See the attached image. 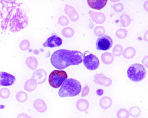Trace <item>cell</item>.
Segmentation results:
<instances>
[{"instance_id":"obj_1","label":"cell","mask_w":148,"mask_h":118,"mask_svg":"<svg viewBox=\"0 0 148 118\" xmlns=\"http://www.w3.org/2000/svg\"><path fill=\"white\" fill-rule=\"evenodd\" d=\"M1 27L3 31L18 32L28 24V16L23 3L16 1H0Z\"/></svg>"},{"instance_id":"obj_2","label":"cell","mask_w":148,"mask_h":118,"mask_svg":"<svg viewBox=\"0 0 148 118\" xmlns=\"http://www.w3.org/2000/svg\"><path fill=\"white\" fill-rule=\"evenodd\" d=\"M50 61L55 68L62 70L69 66L81 64L83 62V54L78 51L61 49L52 54Z\"/></svg>"},{"instance_id":"obj_3","label":"cell","mask_w":148,"mask_h":118,"mask_svg":"<svg viewBox=\"0 0 148 118\" xmlns=\"http://www.w3.org/2000/svg\"><path fill=\"white\" fill-rule=\"evenodd\" d=\"M82 91L79 81L73 78L67 79L61 85L58 95L61 98L73 97L78 95Z\"/></svg>"},{"instance_id":"obj_4","label":"cell","mask_w":148,"mask_h":118,"mask_svg":"<svg viewBox=\"0 0 148 118\" xmlns=\"http://www.w3.org/2000/svg\"><path fill=\"white\" fill-rule=\"evenodd\" d=\"M128 78L134 82H139L145 78L146 70L144 66L139 63L129 66L127 71Z\"/></svg>"},{"instance_id":"obj_5","label":"cell","mask_w":148,"mask_h":118,"mask_svg":"<svg viewBox=\"0 0 148 118\" xmlns=\"http://www.w3.org/2000/svg\"><path fill=\"white\" fill-rule=\"evenodd\" d=\"M67 78V74L65 71L63 70H54L49 74L48 82L52 87L58 88Z\"/></svg>"},{"instance_id":"obj_6","label":"cell","mask_w":148,"mask_h":118,"mask_svg":"<svg viewBox=\"0 0 148 118\" xmlns=\"http://www.w3.org/2000/svg\"><path fill=\"white\" fill-rule=\"evenodd\" d=\"M83 62L85 67L89 71H94L99 66V60L93 54L86 51L83 54Z\"/></svg>"},{"instance_id":"obj_7","label":"cell","mask_w":148,"mask_h":118,"mask_svg":"<svg viewBox=\"0 0 148 118\" xmlns=\"http://www.w3.org/2000/svg\"><path fill=\"white\" fill-rule=\"evenodd\" d=\"M113 42L112 38L106 34L99 37L96 41V48L99 51H107L112 48Z\"/></svg>"},{"instance_id":"obj_8","label":"cell","mask_w":148,"mask_h":118,"mask_svg":"<svg viewBox=\"0 0 148 118\" xmlns=\"http://www.w3.org/2000/svg\"><path fill=\"white\" fill-rule=\"evenodd\" d=\"M16 82L15 77L5 72H0V86H8L13 85Z\"/></svg>"},{"instance_id":"obj_9","label":"cell","mask_w":148,"mask_h":118,"mask_svg":"<svg viewBox=\"0 0 148 118\" xmlns=\"http://www.w3.org/2000/svg\"><path fill=\"white\" fill-rule=\"evenodd\" d=\"M62 44V39L56 35H52L48 38L46 42L43 44L44 47L54 48L61 46Z\"/></svg>"},{"instance_id":"obj_10","label":"cell","mask_w":148,"mask_h":118,"mask_svg":"<svg viewBox=\"0 0 148 118\" xmlns=\"http://www.w3.org/2000/svg\"><path fill=\"white\" fill-rule=\"evenodd\" d=\"M94 82L98 84L103 85L105 86H109L112 83V79L107 77L102 73L96 74L94 75Z\"/></svg>"},{"instance_id":"obj_11","label":"cell","mask_w":148,"mask_h":118,"mask_svg":"<svg viewBox=\"0 0 148 118\" xmlns=\"http://www.w3.org/2000/svg\"><path fill=\"white\" fill-rule=\"evenodd\" d=\"M46 78L47 72L42 69H37V71H34L32 77V78L35 80L37 83L38 84H43L46 81Z\"/></svg>"},{"instance_id":"obj_12","label":"cell","mask_w":148,"mask_h":118,"mask_svg":"<svg viewBox=\"0 0 148 118\" xmlns=\"http://www.w3.org/2000/svg\"><path fill=\"white\" fill-rule=\"evenodd\" d=\"M88 13L92 20L97 24H103L106 21V16L101 12H95L92 11H89Z\"/></svg>"},{"instance_id":"obj_13","label":"cell","mask_w":148,"mask_h":118,"mask_svg":"<svg viewBox=\"0 0 148 118\" xmlns=\"http://www.w3.org/2000/svg\"><path fill=\"white\" fill-rule=\"evenodd\" d=\"M64 12L73 22H75L79 19V14L73 7L66 5L64 8Z\"/></svg>"},{"instance_id":"obj_14","label":"cell","mask_w":148,"mask_h":118,"mask_svg":"<svg viewBox=\"0 0 148 118\" xmlns=\"http://www.w3.org/2000/svg\"><path fill=\"white\" fill-rule=\"evenodd\" d=\"M107 0H88L87 3L89 6L92 8L101 10L105 6L107 3Z\"/></svg>"},{"instance_id":"obj_15","label":"cell","mask_w":148,"mask_h":118,"mask_svg":"<svg viewBox=\"0 0 148 118\" xmlns=\"http://www.w3.org/2000/svg\"><path fill=\"white\" fill-rule=\"evenodd\" d=\"M34 108L40 113H44L47 110V105L45 102L40 99H37L34 102Z\"/></svg>"},{"instance_id":"obj_16","label":"cell","mask_w":148,"mask_h":118,"mask_svg":"<svg viewBox=\"0 0 148 118\" xmlns=\"http://www.w3.org/2000/svg\"><path fill=\"white\" fill-rule=\"evenodd\" d=\"M26 64L31 70H35L38 67V61L34 56H30L26 60Z\"/></svg>"},{"instance_id":"obj_17","label":"cell","mask_w":148,"mask_h":118,"mask_svg":"<svg viewBox=\"0 0 148 118\" xmlns=\"http://www.w3.org/2000/svg\"><path fill=\"white\" fill-rule=\"evenodd\" d=\"M37 85V83L35 80L32 78L29 79L26 82L24 86V89L25 90L27 91V92H32L36 88Z\"/></svg>"},{"instance_id":"obj_18","label":"cell","mask_w":148,"mask_h":118,"mask_svg":"<svg viewBox=\"0 0 148 118\" xmlns=\"http://www.w3.org/2000/svg\"><path fill=\"white\" fill-rule=\"evenodd\" d=\"M122 54L123 56L126 59H132L135 56L136 51L133 47H129L124 50V51L122 52Z\"/></svg>"},{"instance_id":"obj_19","label":"cell","mask_w":148,"mask_h":118,"mask_svg":"<svg viewBox=\"0 0 148 118\" xmlns=\"http://www.w3.org/2000/svg\"><path fill=\"white\" fill-rule=\"evenodd\" d=\"M76 106L78 110L85 112L89 108V103L86 99H79L76 103Z\"/></svg>"},{"instance_id":"obj_20","label":"cell","mask_w":148,"mask_h":118,"mask_svg":"<svg viewBox=\"0 0 148 118\" xmlns=\"http://www.w3.org/2000/svg\"><path fill=\"white\" fill-rule=\"evenodd\" d=\"M101 59L103 63L106 64H110L114 61V57L110 53H104L101 54Z\"/></svg>"},{"instance_id":"obj_21","label":"cell","mask_w":148,"mask_h":118,"mask_svg":"<svg viewBox=\"0 0 148 118\" xmlns=\"http://www.w3.org/2000/svg\"><path fill=\"white\" fill-rule=\"evenodd\" d=\"M100 106L103 109H107L110 108L112 104V99L108 97H104L100 100Z\"/></svg>"},{"instance_id":"obj_22","label":"cell","mask_w":148,"mask_h":118,"mask_svg":"<svg viewBox=\"0 0 148 118\" xmlns=\"http://www.w3.org/2000/svg\"><path fill=\"white\" fill-rule=\"evenodd\" d=\"M120 21L121 25L124 27H128L131 22V19L130 16L127 14H123L120 17Z\"/></svg>"},{"instance_id":"obj_23","label":"cell","mask_w":148,"mask_h":118,"mask_svg":"<svg viewBox=\"0 0 148 118\" xmlns=\"http://www.w3.org/2000/svg\"><path fill=\"white\" fill-rule=\"evenodd\" d=\"M74 31L71 27L64 28L62 31V35L66 38H71L74 35Z\"/></svg>"},{"instance_id":"obj_24","label":"cell","mask_w":148,"mask_h":118,"mask_svg":"<svg viewBox=\"0 0 148 118\" xmlns=\"http://www.w3.org/2000/svg\"><path fill=\"white\" fill-rule=\"evenodd\" d=\"M16 98L18 102L20 103H24L27 100L28 95L25 92L20 91L17 93L16 95Z\"/></svg>"},{"instance_id":"obj_25","label":"cell","mask_w":148,"mask_h":118,"mask_svg":"<svg viewBox=\"0 0 148 118\" xmlns=\"http://www.w3.org/2000/svg\"><path fill=\"white\" fill-rule=\"evenodd\" d=\"M127 31L125 29L121 28L116 31L115 35L119 39H124L127 36Z\"/></svg>"},{"instance_id":"obj_26","label":"cell","mask_w":148,"mask_h":118,"mask_svg":"<svg viewBox=\"0 0 148 118\" xmlns=\"http://www.w3.org/2000/svg\"><path fill=\"white\" fill-rule=\"evenodd\" d=\"M123 47L120 45H116L114 47L112 53H113V56H114L116 57H119L121 54V53L123 52Z\"/></svg>"},{"instance_id":"obj_27","label":"cell","mask_w":148,"mask_h":118,"mask_svg":"<svg viewBox=\"0 0 148 118\" xmlns=\"http://www.w3.org/2000/svg\"><path fill=\"white\" fill-rule=\"evenodd\" d=\"M130 114L133 117H138L140 114V109L138 106H133L130 109Z\"/></svg>"},{"instance_id":"obj_28","label":"cell","mask_w":148,"mask_h":118,"mask_svg":"<svg viewBox=\"0 0 148 118\" xmlns=\"http://www.w3.org/2000/svg\"><path fill=\"white\" fill-rule=\"evenodd\" d=\"M94 31L95 35L99 37L104 34L106 30L103 26H97L94 28Z\"/></svg>"},{"instance_id":"obj_29","label":"cell","mask_w":148,"mask_h":118,"mask_svg":"<svg viewBox=\"0 0 148 118\" xmlns=\"http://www.w3.org/2000/svg\"><path fill=\"white\" fill-rule=\"evenodd\" d=\"M10 95V91L6 88H3L0 90V98L7 99Z\"/></svg>"},{"instance_id":"obj_30","label":"cell","mask_w":148,"mask_h":118,"mask_svg":"<svg viewBox=\"0 0 148 118\" xmlns=\"http://www.w3.org/2000/svg\"><path fill=\"white\" fill-rule=\"evenodd\" d=\"M116 115L118 118H128L129 116V113L127 110L121 109L117 112Z\"/></svg>"},{"instance_id":"obj_31","label":"cell","mask_w":148,"mask_h":118,"mask_svg":"<svg viewBox=\"0 0 148 118\" xmlns=\"http://www.w3.org/2000/svg\"><path fill=\"white\" fill-rule=\"evenodd\" d=\"M30 46V42L27 40V39H24L21 42L20 45V48L22 51H26Z\"/></svg>"},{"instance_id":"obj_32","label":"cell","mask_w":148,"mask_h":118,"mask_svg":"<svg viewBox=\"0 0 148 118\" xmlns=\"http://www.w3.org/2000/svg\"><path fill=\"white\" fill-rule=\"evenodd\" d=\"M58 23L62 26H66L69 23V20L66 16H62L58 19Z\"/></svg>"},{"instance_id":"obj_33","label":"cell","mask_w":148,"mask_h":118,"mask_svg":"<svg viewBox=\"0 0 148 118\" xmlns=\"http://www.w3.org/2000/svg\"><path fill=\"white\" fill-rule=\"evenodd\" d=\"M113 10H114L115 12H121L123 10L124 6H123V5L121 3H118L114 4L113 6Z\"/></svg>"},{"instance_id":"obj_34","label":"cell","mask_w":148,"mask_h":118,"mask_svg":"<svg viewBox=\"0 0 148 118\" xmlns=\"http://www.w3.org/2000/svg\"><path fill=\"white\" fill-rule=\"evenodd\" d=\"M89 92V89L87 85H86L85 87L83 89L82 92V97H85L88 94Z\"/></svg>"},{"instance_id":"obj_35","label":"cell","mask_w":148,"mask_h":118,"mask_svg":"<svg viewBox=\"0 0 148 118\" xmlns=\"http://www.w3.org/2000/svg\"><path fill=\"white\" fill-rule=\"evenodd\" d=\"M17 118H29V117L26 114H25V113H22L20 114Z\"/></svg>"},{"instance_id":"obj_36","label":"cell","mask_w":148,"mask_h":118,"mask_svg":"<svg viewBox=\"0 0 148 118\" xmlns=\"http://www.w3.org/2000/svg\"><path fill=\"white\" fill-rule=\"evenodd\" d=\"M142 62H143V63L144 64H145L146 67H148V64H147V63H148V56H147L145 58H144V59H143Z\"/></svg>"},{"instance_id":"obj_37","label":"cell","mask_w":148,"mask_h":118,"mask_svg":"<svg viewBox=\"0 0 148 118\" xmlns=\"http://www.w3.org/2000/svg\"><path fill=\"white\" fill-rule=\"evenodd\" d=\"M29 118H31V117H29Z\"/></svg>"}]
</instances>
